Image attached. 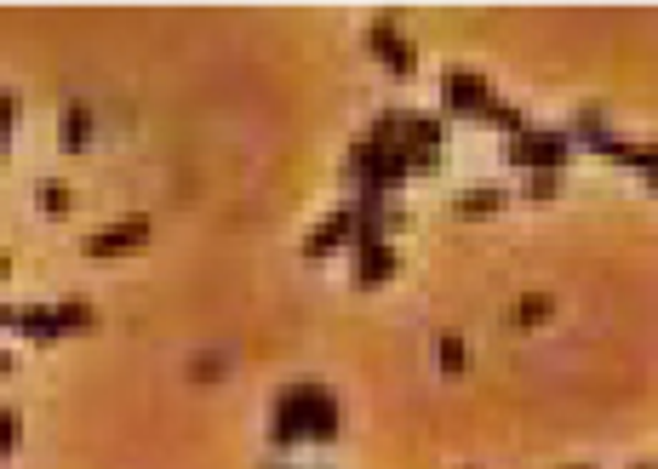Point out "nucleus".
Instances as JSON below:
<instances>
[{
  "label": "nucleus",
  "instance_id": "nucleus-14",
  "mask_svg": "<svg viewBox=\"0 0 658 469\" xmlns=\"http://www.w3.org/2000/svg\"><path fill=\"white\" fill-rule=\"evenodd\" d=\"M441 373H464V338H441Z\"/></svg>",
  "mask_w": 658,
  "mask_h": 469
},
{
  "label": "nucleus",
  "instance_id": "nucleus-7",
  "mask_svg": "<svg viewBox=\"0 0 658 469\" xmlns=\"http://www.w3.org/2000/svg\"><path fill=\"white\" fill-rule=\"evenodd\" d=\"M395 275V247L389 241H361L355 247V286H384Z\"/></svg>",
  "mask_w": 658,
  "mask_h": 469
},
{
  "label": "nucleus",
  "instance_id": "nucleus-6",
  "mask_svg": "<svg viewBox=\"0 0 658 469\" xmlns=\"http://www.w3.org/2000/svg\"><path fill=\"white\" fill-rule=\"evenodd\" d=\"M373 58L384 63V70H389L395 81H407V75L418 70V58H412V46H407L401 35H395V23H389V18H378V23H373Z\"/></svg>",
  "mask_w": 658,
  "mask_h": 469
},
{
  "label": "nucleus",
  "instance_id": "nucleus-17",
  "mask_svg": "<svg viewBox=\"0 0 658 469\" xmlns=\"http://www.w3.org/2000/svg\"><path fill=\"white\" fill-rule=\"evenodd\" d=\"M641 173H647V184L658 189V144H641Z\"/></svg>",
  "mask_w": 658,
  "mask_h": 469
},
{
  "label": "nucleus",
  "instance_id": "nucleus-2",
  "mask_svg": "<svg viewBox=\"0 0 658 469\" xmlns=\"http://www.w3.org/2000/svg\"><path fill=\"white\" fill-rule=\"evenodd\" d=\"M578 138L573 132H539V126H526L521 138L504 144V160L510 166H526V173H562V166L573 160Z\"/></svg>",
  "mask_w": 658,
  "mask_h": 469
},
{
  "label": "nucleus",
  "instance_id": "nucleus-11",
  "mask_svg": "<svg viewBox=\"0 0 658 469\" xmlns=\"http://www.w3.org/2000/svg\"><path fill=\"white\" fill-rule=\"evenodd\" d=\"M35 200H41V212H46V218H63V212H70V207H75V195H70V189H63L58 178H46V184L35 189Z\"/></svg>",
  "mask_w": 658,
  "mask_h": 469
},
{
  "label": "nucleus",
  "instance_id": "nucleus-5",
  "mask_svg": "<svg viewBox=\"0 0 658 469\" xmlns=\"http://www.w3.org/2000/svg\"><path fill=\"white\" fill-rule=\"evenodd\" d=\"M338 247H361V218L355 207H338L333 218H326L310 241H304V258H326V252H338Z\"/></svg>",
  "mask_w": 658,
  "mask_h": 469
},
{
  "label": "nucleus",
  "instance_id": "nucleus-13",
  "mask_svg": "<svg viewBox=\"0 0 658 469\" xmlns=\"http://www.w3.org/2000/svg\"><path fill=\"white\" fill-rule=\"evenodd\" d=\"M12 126H18V92H0V155H7Z\"/></svg>",
  "mask_w": 658,
  "mask_h": 469
},
{
  "label": "nucleus",
  "instance_id": "nucleus-12",
  "mask_svg": "<svg viewBox=\"0 0 658 469\" xmlns=\"http://www.w3.org/2000/svg\"><path fill=\"white\" fill-rule=\"evenodd\" d=\"M223 373H229V361H223V355H201V361H189V378H195V384H218Z\"/></svg>",
  "mask_w": 658,
  "mask_h": 469
},
{
  "label": "nucleus",
  "instance_id": "nucleus-8",
  "mask_svg": "<svg viewBox=\"0 0 658 469\" xmlns=\"http://www.w3.org/2000/svg\"><path fill=\"white\" fill-rule=\"evenodd\" d=\"M58 144H63V149H86V144H92V110H86V104H63V115H58Z\"/></svg>",
  "mask_w": 658,
  "mask_h": 469
},
{
  "label": "nucleus",
  "instance_id": "nucleus-21",
  "mask_svg": "<svg viewBox=\"0 0 658 469\" xmlns=\"http://www.w3.org/2000/svg\"><path fill=\"white\" fill-rule=\"evenodd\" d=\"M573 469H589V463H573Z\"/></svg>",
  "mask_w": 658,
  "mask_h": 469
},
{
  "label": "nucleus",
  "instance_id": "nucleus-9",
  "mask_svg": "<svg viewBox=\"0 0 658 469\" xmlns=\"http://www.w3.org/2000/svg\"><path fill=\"white\" fill-rule=\"evenodd\" d=\"M504 189H464V195H458L452 200V212L458 218H492V212H504Z\"/></svg>",
  "mask_w": 658,
  "mask_h": 469
},
{
  "label": "nucleus",
  "instance_id": "nucleus-15",
  "mask_svg": "<svg viewBox=\"0 0 658 469\" xmlns=\"http://www.w3.org/2000/svg\"><path fill=\"white\" fill-rule=\"evenodd\" d=\"M555 189H562V173H533V184H526V195H533V200H550Z\"/></svg>",
  "mask_w": 658,
  "mask_h": 469
},
{
  "label": "nucleus",
  "instance_id": "nucleus-18",
  "mask_svg": "<svg viewBox=\"0 0 658 469\" xmlns=\"http://www.w3.org/2000/svg\"><path fill=\"white\" fill-rule=\"evenodd\" d=\"M7 373H12V350H7V344H0V378H7Z\"/></svg>",
  "mask_w": 658,
  "mask_h": 469
},
{
  "label": "nucleus",
  "instance_id": "nucleus-1",
  "mask_svg": "<svg viewBox=\"0 0 658 469\" xmlns=\"http://www.w3.org/2000/svg\"><path fill=\"white\" fill-rule=\"evenodd\" d=\"M338 400L321 384H292L275 395V418H270V441L275 447H304V441H333L338 435Z\"/></svg>",
  "mask_w": 658,
  "mask_h": 469
},
{
  "label": "nucleus",
  "instance_id": "nucleus-20",
  "mask_svg": "<svg viewBox=\"0 0 658 469\" xmlns=\"http://www.w3.org/2000/svg\"><path fill=\"white\" fill-rule=\"evenodd\" d=\"M636 469H658V463H636Z\"/></svg>",
  "mask_w": 658,
  "mask_h": 469
},
{
  "label": "nucleus",
  "instance_id": "nucleus-10",
  "mask_svg": "<svg viewBox=\"0 0 658 469\" xmlns=\"http://www.w3.org/2000/svg\"><path fill=\"white\" fill-rule=\"evenodd\" d=\"M550 315H555V298H544V292H526L510 304V326H544Z\"/></svg>",
  "mask_w": 658,
  "mask_h": 469
},
{
  "label": "nucleus",
  "instance_id": "nucleus-16",
  "mask_svg": "<svg viewBox=\"0 0 658 469\" xmlns=\"http://www.w3.org/2000/svg\"><path fill=\"white\" fill-rule=\"evenodd\" d=\"M18 447V413H7V407H0V458H7Z\"/></svg>",
  "mask_w": 658,
  "mask_h": 469
},
{
  "label": "nucleus",
  "instance_id": "nucleus-19",
  "mask_svg": "<svg viewBox=\"0 0 658 469\" xmlns=\"http://www.w3.org/2000/svg\"><path fill=\"white\" fill-rule=\"evenodd\" d=\"M7 275H12V258H7V252H0V286H7Z\"/></svg>",
  "mask_w": 658,
  "mask_h": 469
},
{
  "label": "nucleus",
  "instance_id": "nucleus-3",
  "mask_svg": "<svg viewBox=\"0 0 658 469\" xmlns=\"http://www.w3.org/2000/svg\"><path fill=\"white\" fill-rule=\"evenodd\" d=\"M441 97H447V115H464V121H492L499 115V92H492V81H481L470 70H447Z\"/></svg>",
  "mask_w": 658,
  "mask_h": 469
},
{
  "label": "nucleus",
  "instance_id": "nucleus-4",
  "mask_svg": "<svg viewBox=\"0 0 658 469\" xmlns=\"http://www.w3.org/2000/svg\"><path fill=\"white\" fill-rule=\"evenodd\" d=\"M149 218L144 212H132V218H121V223H109V229H97V234H86V258H121V252H138L144 241H149Z\"/></svg>",
  "mask_w": 658,
  "mask_h": 469
}]
</instances>
